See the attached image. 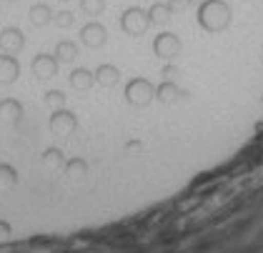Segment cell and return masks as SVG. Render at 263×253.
I'll use <instances>...</instances> for the list:
<instances>
[{
    "label": "cell",
    "instance_id": "6da1fadb",
    "mask_svg": "<svg viewBox=\"0 0 263 253\" xmlns=\"http://www.w3.org/2000/svg\"><path fill=\"white\" fill-rule=\"evenodd\" d=\"M123 28L128 30V33H141L143 30V18L138 10H128L125 15H123Z\"/></svg>",
    "mask_w": 263,
    "mask_h": 253
},
{
    "label": "cell",
    "instance_id": "7a4b0ae2",
    "mask_svg": "<svg viewBox=\"0 0 263 253\" xmlns=\"http://www.w3.org/2000/svg\"><path fill=\"white\" fill-rule=\"evenodd\" d=\"M83 40H85L88 45H101L103 43V28H98V25L85 28V30H83Z\"/></svg>",
    "mask_w": 263,
    "mask_h": 253
},
{
    "label": "cell",
    "instance_id": "3957f363",
    "mask_svg": "<svg viewBox=\"0 0 263 253\" xmlns=\"http://www.w3.org/2000/svg\"><path fill=\"white\" fill-rule=\"evenodd\" d=\"M156 48H158L161 56H168V53H176V50H178V43H176L173 35H165V38H161L156 43Z\"/></svg>",
    "mask_w": 263,
    "mask_h": 253
}]
</instances>
